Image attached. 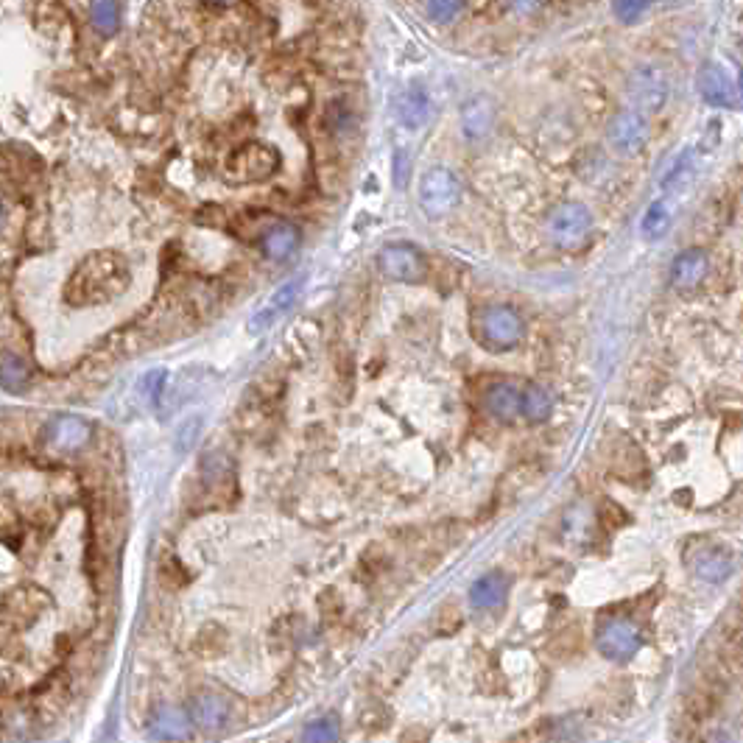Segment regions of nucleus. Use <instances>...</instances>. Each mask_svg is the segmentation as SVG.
Listing matches in <instances>:
<instances>
[{
	"label": "nucleus",
	"mask_w": 743,
	"mask_h": 743,
	"mask_svg": "<svg viewBox=\"0 0 743 743\" xmlns=\"http://www.w3.org/2000/svg\"><path fill=\"white\" fill-rule=\"evenodd\" d=\"M132 283V269L126 257L118 252H93L73 269L65 288V299L73 308L104 305L109 299L121 297L126 285Z\"/></svg>",
	"instance_id": "obj_1"
},
{
	"label": "nucleus",
	"mask_w": 743,
	"mask_h": 743,
	"mask_svg": "<svg viewBox=\"0 0 743 743\" xmlns=\"http://www.w3.org/2000/svg\"><path fill=\"white\" fill-rule=\"evenodd\" d=\"M473 330L478 344L492 352L514 350L526 336L523 316L514 311L512 305H487V308H481L475 313Z\"/></svg>",
	"instance_id": "obj_2"
},
{
	"label": "nucleus",
	"mask_w": 743,
	"mask_h": 743,
	"mask_svg": "<svg viewBox=\"0 0 743 743\" xmlns=\"http://www.w3.org/2000/svg\"><path fill=\"white\" fill-rule=\"evenodd\" d=\"M545 235L556 249H581L593 235V213L581 202H562L545 218Z\"/></svg>",
	"instance_id": "obj_3"
},
{
	"label": "nucleus",
	"mask_w": 743,
	"mask_h": 743,
	"mask_svg": "<svg viewBox=\"0 0 743 743\" xmlns=\"http://www.w3.org/2000/svg\"><path fill=\"white\" fill-rule=\"evenodd\" d=\"M93 442V422L79 414H56L40 431V445L51 456H76Z\"/></svg>",
	"instance_id": "obj_4"
},
{
	"label": "nucleus",
	"mask_w": 743,
	"mask_h": 743,
	"mask_svg": "<svg viewBox=\"0 0 743 743\" xmlns=\"http://www.w3.org/2000/svg\"><path fill=\"white\" fill-rule=\"evenodd\" d=\"M461 199V179L450 168H431L419 179V207L428 218H445Z\"/></svg>",
	"instance_id": "obj_5"
},
{
	"label": "nucleus",
	"mask_w": 743,
	"mask_h": 743,
	"mask_svg": "<svg viewBox=\"0 0 743 743\" xmlns=\"http://www.w3.org/2000/svg\"><path fill=\"white\" fill-rule=\"evenodd\" d=\"M595 646L612 662H629L643 649V629L632 618H607L598 623Z\"/></svg>",
	"instance_id": "obj_6"
},
{
	"label": "nucleus",
	"mask_w": 743,
	"mask_h": 743,
	"mask_svg": "<svg viewBox=\"0 0 743 743\" xmlns=\"http://www.w3.org/2000/svg\"><path fill=\"white\" fill-rule=\"evenodd\" d=\"M607 143L623 160H632L649 143V118L637 109H621L607 126Z\"/></svg>",
	"instance_id": "obj_7"
},
{
	"label": "nucleus",
	"mask_w": 743,
	"mask_h": 743,
	"mask_svg": "<svg viewBox=\"0 0 743 743\" xmlns=\"http://www.w3.org/2000/svg\"><path fill=\"white\" fill-rule=\"evenodd\" d=\"M668 76L665 70L657 68V65H643L637 68L629 82H626V95L632 101V109H637L640 115H651V112H660L668 101Z\"/></svg>",
	"instance_id": "obj_8"
},
{
	"label": "nucleus",
	"mask_w": 743,
	"mask_h": 743,
	"mask_svg": "<svg viewBox=\"0 0 743 743\" xmlns=\"http://www.w3.org/2000/svg\"><path fill=\"white\" fill-rule=\"evenodd\" d=\"M378 269L394 283H422L428 274L425 255L414 244H389L378 252Z\"/></svg>",
	"instance_id": "obj_9"
},
{
	"label": "nucleus",
	"mask_w": 743,
	"mask_h": 743,
	"mask_svg": "<svg viewBox=\"0 0 743 743\" xmlns=\"http://www.w3.org/2000/svg\"><path fill=\"white\" fill-rule=\"evenodd\" d=\"M277 168H280V157L266 143H249L244 149L235 151L227 163V171L238 182H263V179L274 176Z\"/></svg>",
	"instance_id": "obj_10"
},
{
	"label": "nucleus",
	"mask_w": 743,
	"mask_h": 743,
	"mask_svg": "<svg viewBox=\"0 0 743 743\" xmlns=\"http://www.w3.org/2000/svg\"><path fill=\"white\" fill-rule=\"evenodd\" d=\"M696 90L702 95L704 104L718 109H735L738 107V87L732 82V76L721 65H704L696 73Z\"/></svg>",
	"instance_id": "obj_11"
},
{
	"label": "nucleus",
	"mask_w": 743,
	"mask_h": 743,
	"mask_svg": "<svg viewBox=\"0 0 743 743\" xmlns=\"http://www.w3.org/2000/svg\"><path fill=\"white\" fill-rule=\"evenodd\" d=\"M495 123H498V107L495 101L487 95H475L470 98L459 112V126L461 135L467 137L470 143H481L495 132Z\"/></svg>",
	"instance_id": "obj_12"
},
{
	"label": "nucleus",
	"mask_w": 743,
	"mask_h": 743,
	"mask_svg": "<svg viewBox=\"0 0 743 743\" xmlns=\"http://www.w3.org/2000/svg\"><path fill=\"white\" fill-rule=\"evenodd\" d=\"M190 724L202 732H224L232 724V707L216 693H196L188 707Z\"/></svg>",
	"instance_id": "obj_13"
},
{
	"label": "nucleus",
	"mask_w": 743,
	"mask_h": 743,
	"mask_svg": "<svg viewBox=\"0 0 743 743\" xmlns=\"http://www.w3.org/2000/svg\"><path fill=\"white\" fill-rule=\"evenodd\" d=\"M707 274H710V257L704 249H696V246L682 249L671 263V285L682 294L696 291L707 280Z\"/></svg>",
	"instance_id": "obj_14"
},
{
	"label": "nucleus",
	"mask_w": 743,
	"mask_h": 743,
	"mask_svg": "<svg viewBox=\"0 0 743 743\" xmlns=\"http://www.w3.org/2000/svg\"><path fill=\"white\" fill-rule=\"evenodd\" d=\"M302 283H305V277H294V280H288V283L280 285V288L260 305V311H255V316L249 319V330H252V333H263V330H269L277 319H283L285 313L294 308L299 291H302Z\"/></svg>",
	"instance_id": "obj_15"
},
{
	"label": "nucleus",
	"mask_w": 743,
	"mask_h": 743,
	"mask_svg": "<svg viewBox=\"0 0 743 743\" xmlns=\"http://www.w3.org/2000/svg\"><path fill=\"white\" fill-rule=\"evenodd\" d=\"M149 735L165 743L188 741L190 735H193L188 710H182L176 704H160L149 718Z\"/></svg>",
	"instance_id": "obj_16"
},
{
	"label": "nucleus",
	"mask_w": 743,
	"mask_h": 743,
	"mask_svg": "<svg viewBox=\"0 0 743 743\" xmlns=\"http://www.w3.org/2000/svg\"><path fill=\"white\" fill-rule=\"evenodd\" d=\"M299 249V230L291 221H274L260 235V252L271 263H285Z\"/></svg>",
	"instance_id": "obj_17"
},
{
	"label": "nucleus",
	"mask_w": 743,
	"mask_h": 743,
	"mask_svg": "<svg viewBox=\"0 0 743 743\" xmlns=\"http://www.w3.org/2000/svg\"><path fill=\"white\" fill-rule=\"evenodd\" d=\"M690 568L699 579L721 584V581L730 579L732 554L718 545H702V548H696V554H690Z\"/></svg>",
	"instance_id": "obj_18"
},
{
	"label": "nucleus",
	"mask_w": 743,
	"mask_h": 743,
	"mask_svg": "<svg viewBox=\"0 0 743 743\" xmlns=\"http://www.w3.org/2000/svg\"><path fill=\"white\" fill-rule=\"evenodd\" d=\"M394 112H397V121L403 123L406 129L417 132L431 118V95H428L425 87H408V90L397 95Z\"/></svg>",
	"instance_id": "obj_19"
},
{
	"label": "nucleus",
	"mask_w": 743,
	"mask_h": 743,
	"mask_svg": "<svg viewBox=\"0 0 743 743\" xmlns=\"http://www.w3.org/2000/svg\"><path fill=\"white\" fill-rule=\"evenodd\" d=\"M484 408L492 419L498 422H514L520 417V389L503 380V383H492L484 392Z\"/></svg>",
	"instance_id": "obj_20"
},
{
	"label": "nucleus",
	"mask_w": 743,
	"mask_h": 743,
	"mask_svg": "<svg viewBox=\"0 0 743 743\" xmlns=\"http://www.w3.org/2000/svg\"><path fill=\"white\" fill-rule=\"evenodd\" d=\"M34 383V369L17 352H0V389L9 394H26Z\"/></svg>",
	"instance_id": "obj_21"
},
{
	"label": "nucleus",
	"mask_w": 743,
	"mask_h": 743,
	"mask_svg": "<svg viewBox=\"0 0 743 743\" xmlns=\"http://www.w3.org/2000/svg\"><path fill=\"white\" fill-rule=\"evenodd\" d=\"M554 392L545 389L540 383H526L520 389V414L528 419V422H545L554 411Z\"/></svg>",
	"instance_id": "obj_22"
},
{
	"label": "nucleus",
	"mask_w": 743,
	"mask_h": 743,
	"mask_svg": "<svg viewBox=\"0 0 743 743\" xmlns=\"http://www.w3.org/2000/svg\"><path fill=\"white\" fill-rule=\"evenodd\" d=\"M509 593V579L503 573H489L484 579H478L470 590V601L478 609H495L506 601Z\"/></svg>",
	"instance_id": "obj_23"
},
{
	"label": "nucleus",
	"mask_w": 743,
	"mask_h": 743,
	"mask_svg": "<svg viewBox=\"0 0 743 743\" xmlns=\"http://www.w3.org/2000/svg\"><path fill=\"white\" fill-rule=\"evenodd\" d=\"M693 174H696V151L682 149L671 160V165L665 168V174L660 179V188L665 193H679L693 179Z\"/></svg>",
	"instance_id": "obj_24"
},
{
	"label": "nucleus",
	"mask_w": 743,
	"mask_h": 743,
	"mask_svg": "<svg viewBox=\"0 0 743 743\" xmlns=\"http://www.w3.org/2000/svg\"><path fill=\"white\" fill-rule=\"evenodd\" d=\"M671 207L657 199V202L649 204V210L643 213V221H640V232H643V238L646 241H660L665 232L671 230Z\"/></svg>",
	"instance_id": "obj_25"
},
{
	"label": "nucleus",
	"mask_w": 743,
	"mask_h": 743,
	"mask_svg": "<svg viewBox=\"0 0 743 743\" xmlns=\"http://www.w3.org/2000/svg\"><path fill=\"white\" fill-rule=\"evenodd\" d=\"M90 23L98 34L112 37L121 28V9L118 0H93L90 3Z\"/></svg>",
	"instance_id": "obj_26"
},
{
	"label": "nucleus",
	"mask_w": 743,
	"mask_h": 743,
	"mask_svg": "<svg viewBox=\"0 0 743 743\" xmlns=\"http://www.w3.org/2000/svg\"><path fill=\"white\" fill-rule=\"evenodd\" d=\"M338 738H341V730L333 716L316 718L302 732V743H338Z\"/></svg>",
	"instance_id": "obj_27"
},
{
	"label": "nucleus",
	"mask_w": 743,
	"mask_h": 743,
	"mask_svg": "<svg viewBox=\"0 0 743 743\" xmlns=\"http://www.w3.org/2000/svg\"><path fill=\"white\" fill-rule=\"evenodd\" d=\"M467 9V0H425V14L433 23H453Z\"/></svg>",
	"instance_id": "obj_28"
},
{
	"label": "nucleus",
	"mask_w": 743,
	"mask_h": 743,
	"mask_svg": "<svg viewBox=\"0 0 743 743\" xmlns=\"http://www.w3.org/2000/svg\"><path fill=\"white\" fill-rule=\"evenodd\" d=\"M649 3L651 0H612V14H615V20H621L623 26H632L646 17Z\"/></svg>",
	"instance_id": "obj_29"
},
{
	"label": "nucleus",
	"mask_w": 743,
	"mask_h": 743,
	"mask_svg": "<svg viewBox=\"0 0 743 743\" xmlns=\"http://www.w3.org/2000/svg\"><path fill=\"white\" fill-rule=\"evenodd\" d=\"M411 157L406 154V149H397L392 157V176H394V188H406L408 176H411Z\"/></svg>",
	"instance_id": "obj_30"
},
{
	"label": "nucleus",
	"mask_w": 743,
	"mask_h": 743,
	"mask_svg": "<svg viewBox=\"0 0 743 743\" xmlns=\"http://www.w3.org/2000/svg\"><path fill=\"white\" fill-rule=\"evenodd\" d=\"M163 386H165V372L163 369H154V372H149V375L143 378V383H140V392L149 397V403H157V400H160V394H163Z\"/></svg>",
	"instance_id": "obj_31"
},
{
	"label": "nucleus",
	"mask_w": 743,
	"mask_h": 743,
	"mask_svg": "<svg viewBox=\"0 0 743 743\" xmlns=\"http://www.w3.org/2000/svg\"><path fill=\"white\" fill-rule=\"evenodd\" d=\"M545 0H503V6L512 14H531L540 9Z\"/></svg>",
	"instance_id": "obj_32"
},
{
	"label": "nucleus",
	"mask_w": 743,
	"mask_h": 743,
	"mask_svg": "<svg viewBox=\"0 0 743 743\" xmlns=\"http://www.w3.org/2000/svg\"><path fill=\"white\" fill-rule=\"evenodd\" d=\"M207 3H213V6H230L235 0H207Z\"/></svg>",
	"instance_id": "obj_33"
},
{
	"label": "nucleus",
	"mask_w": 743,
	"mask_h": 743,
	"mask_svg": "<svg viewBox=\"0 0 743 743\" xmlns=\"http://www.w3.org/2000/svg\"><path fill=\"white\" fill-rule=\"evenodd\" d=\"M0 221H3V213H0Z\"/></svg>",
	"instance_id": "obj_34"
}]
</instances>
